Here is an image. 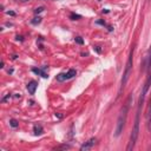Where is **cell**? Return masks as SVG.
<instances>
[{"label":"cell","instance_id":"obj_1","mask_svg":"<svg viewBox=\"0 0 151 151\" xmlns=\"http://www.w3.org/2000/svg\"><path fill=\"white\" fill-rule=\"evenodd\" d=\"M130 103H131V96H129L128 100H126L125 105L123 106L122 111H120V115L117 119V126H116V137L120 136V133L123 132L124 130V126H125V123H126V118H128V112H129V108H130Z\"/></svg>","mask_w":151,"mask_h":151},{"label":"cell","instance_id":"obj_2","mask_svg":"<svg viewBox=\"0 0 151 151\" xmlns=\"http://www.w3.org/2000/svg\"><path fill=\"white\" fill-rule=\"evenodd\" d=\"M141 109L142 106H138L137 109V115H136V120H135V126L132 129V133H131L130 137V144L128 146V150H132L133 146H135L136 142H137V138H138V133H139V117H141Z\"/></svg>","mask_w":151,"mask_h":151},{"label":"cell","instance_id":"obj_3","mask_svg":"<svg viewBox=\"0 0 151 151\" xmlns=\"http://www.w3.org/2000/svg\"><path fill=\"white\" fill-rule=\"evenodd\" d=\"M132 57H133V47L130 52V56H129L128 59V63H126V66H125V71H124L123 74V78H122V85H120V91L124 90L125 87L126 83H128L129 78H130V74H131V69H132Z\"/></svg>","mask_w":151,"mask_h":151},{"label":"cell","instance_id":"obj_4","mask_svg":"<svg viewBox=\"0 0 151 151\" xmlns=\"http://www.w3.org/2000/svg\"><path fill=\"white\" fill-rule=\"evenodd\" d=\"M96 143H97V139H96V138H90L87 142H85V144H83V145L80 146V150H82V151L90 150V149L92 148Z\"/></svg>","mask_w":151,"mask_h":151},{"label":"cell","instance_id":"obj_5","mask_svg":"<svg viewBox=\"0 0 151 151\" xmlns=\"http://www.w3.org/2000/svg\"><path fill=\"white\" fill-rule=\"evenodd\" d=\"M26 87H27V91H28L30 95H34V93H36L37 87H38V83H37L36 80H31V82L27 84V86H26Z\"/></svg>","mask_w":151,"mask_h":151},{"label":"cell","instance_id":"obj_6","mask_svg":"<svg viewBox=\"0 0 151 151\" xmlns=\"http://www.w3.org/2000/svg\"><path fill=\"white\" fill-rule=\"evenodd\" d=\"M43 132H44V129H43V126H41V125L37 124V125L33 126V133H34V136H40V135H43Z\"/></svg>","mask_w":151,"mask_h":151},{"label":"cell","instance_id":"obj_7","mask_svg":"<svg viewBox=\"0 0 151 151\" xmlns=\"http://www.w3.org/2000/svg\"><path fill=\"white\" fill-rule=\"evenodd\" d=\"M32 71H33L36 74H39V76H41L43 78H47V73L45 72V70H44V69L40 70V69H36V67H34V69H32Z\"/></svg>","mask_w":151,"mask_h":151},{"label":"cell","instance_id":"obj_8","mask_svg":"<svg viewBox=\"0 0 151 151\" xmlns=\"http://www.w3.org/2000/svg\"><path fill=\"white\" fill-rule=\"evenodd\" d=\"M76 74H77V71H76V70H74V69H70L69 72L66 73V78H67V79H71V78H73Z\"/></svg>","mask_w":151,"mask_h":151},{"label":"cell","instance_id":"obj_9","mask_svg":"<svg viewBox=\"0 0 151 151\" xmlns=\"http://www.w3.org/2000/svg\"><path fill=\"white\" fill-rule=\"evenodd\" d=\"M148 73H151V46H150V51H149V57H148Z\"/></svg>","mask_w":151,"mask_h":151},{"label":"cell","instance_id":"obj_10","mask_svg":"<svg viewBox=\"0 0 151 151\" xmlns=\"http://www.w3.org/2000/svg\"><path fill=\"white\" fill-rule=\"evenodd\" d=\"M57 80H58V82H64V80H67L66 73H59L58 76H57Z\"/></svg>","mask_w":151,"mask_h":151},{"label":"cell","instance_id":"obj_11","mask_svg":"<svg viewBox=\"0 0 151 151\" xmlns=\"http://www.w3.org/2000/svg\"><path fill=\"white\" fill-rule=\"evenodd\" d=\"M41 20H43V18L38 16V17H36V18L32 19L31 24H32V25H38V24H40V23H41Z\"/></svg>","mask_w":151,"mask_h":151},{"label":"cell","instance_id":"obj_12","mask_svg":"<svg viewBox=\"0 0 151 151\" xmlns=\"http://www.w3.org/2000/svg\"><path fill=\"white\" fill-rule=\"evenodd\" d=\"M10 125L12 126V128H18L19 123L17 119H10Z\"/></svg>","mask_w":151,"mask_h":151},{"label":"cell","instance_id":"obj_13","mask_svg":"<svg viewBox=\"0 0 151 151\" xmlns=\"http://www.w3.org/2000/svg\"><path fill=\"white\" fill-rule=\"evenodd\" d=\"M82 17L79 16V14H74V13H71L70 14V19H72V20H78V19H80Z\"/></svg>","mask_w":151,"mask_h":151},{"label":"cell","instance_id":"obj_14","mask_svg":"<svg viewBox=\"0 0 151 151\" xmlns=\"http://www.w3.org/2000/svg\"><path fill=\"white\" fill-rule=\"evenodd\" d=\"M71 146L67 145V144H64V145H60L58 146V148H56V150H67V149H70Z\"/></svg>","mask_w":151,"mask_h":151},{"label":"cell","instance_id":"obj_15","mask_svg":"<svg viewBox=\"0 0 151 151\" xmlns=\"http://www.w3.org/2000/svg\"><path fill=\"white\" fill-rule=\"evenodd\" d=\"M44 10H45V8H44L43 6H40V7H37L36 10H34V13H36V14H39V13H41Z\"/></svg>","mask_w":151,"mask_h":151},{"label":"cell","instance_id":"obj_16","mask_svg":"<svg viewBox=\"0 0 151 151\" xmlns=\"http://www.w3.org/2000/svg\"><path fill=\"white\" fill-rule=\"evenodd\" d=\"M74 40H76V43L79 44V45H83V44H84V40H83L82 37H77V38L74 39Z\"/></svg>","mask_w":151,"mask_h":151},{"label":"cell","instance_id":"obj_17","mask_svg":"<svg viewBox=\"0 0 151 151\" xmlns=\"http://www.w3.org/2000/svg\"><path fill=\"white\" fill-rule=\"evenodd\" d=\"M10 98H11V95H7L6 97H4L3 98V103H5V102H7V100H10Z\"/></svg>","mask_w":151,"mask_h":151},{"label":"cell","instance_id":"obj_18","mask_svg":"<svg viewBox=\"0 0 151 151\" xmlns=\"http://www.w3.org/2000/svg\"><path fill=\"white\" fill-rule=\"evenodd\" d=\"M7 14H10V16H16V13L13 12V11H8Z\"/></svg>","mask_w":151,"mask_h":151},{"label":"cell","instance_id":"obj_19","mask_svg":"<svg viewBox=\"0 0 151 151\" xmlns=\"http://www.w3.org/2000/svg\"><path fill=\"white\" fill-rule=\"evenodd\" d=\"M149 130L151 131V115H150V119H149Z\"/></svg>","mask_w":151,"mask_h":151},{"label":"cell","instance_id":"obj_20","mask_svg":"<svg viewBox=\"0 0 151 151\" xmlns=\"http://www.w3.org/2000/svg\"><path fill=\"white\" fill-rule=\"evenodd\" d=\"M97 24H99V25H105V23L103 20H98L97 21Z\"/></svg>","mask_w":151,"mask_h":151},{"label":"cell","instance_id":"obj_21","mask_svg":"<svg viewBox=\"0 0 151 151\" xmlns=\"http://www.w3.org/2000/svg\"><path fill=\"white\" fill-rule=\"evenodd\" d=\"M56 117H58V118H63V115H60V113H56Z\"/></svg>","mask_w":151,"mask_h":151},{"label":"cell","instance_id":"obj_22","mask_svg":"<svg viewBox=\"0 0 151 151\" xmlns=\"http://www.w3.org/2000/svg\"><path fill=\"white\" fill-rule=\"evenodd\" d=\"M17 40H23V37H17Z\"/></svg>","mask_w":151,"mask_h":151},{"label":"cell","instance_id":"obj_23","mask_svg":"<svg viewBox=\"0 0 151 151\" xmlns=\"http://www.w3.org/2000/svg\"><path fill=\"white\" fill-rule=\"evenodd\" d=\"M21 1H30V0H21Z\"/></svg>","mask_w":151,"mask_h":151}]
</instances>
